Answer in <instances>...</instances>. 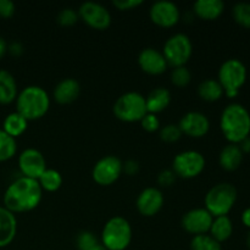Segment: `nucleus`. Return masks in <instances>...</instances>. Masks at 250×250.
Returning <instances> with one entry per match:
<instances>
[{
  "instance_id": "f257e3e1",
  "label": "nucleus",
  "mask_w": 250,
  "mask_h": 250,
  "mask_svg": "<svg viewBox=\"0 0 250 250\" xmlns=\"http://www.w3.org/2000/svg\"><path fill=\"white\" fill-rule=\"evenodd\" d=\"M43 190L38 181L28 177H19L10 183L4 193V208L14 214L28 212L41 204Z\"/></svg>"
},
{
  "instance_id": "f03ea898",
  "label": "nucleus",
  "mask_w": 250,
  "mask_h": 250,
  "mask_svg": "<svg viewBox=\"0 0 250 250\" xmlns=\"http://www.w3.org/2000/svg\"><path fill=\"white\" fill-rule=\"evenodd\" d=\"M220 127L229 143H241L250 134V114L247 107L238 103L227 105L221 114Z\"/></svg>"
},
{
  "instance_id": "7ed1b4c3",
  "label": "nucleus",
  "mask_w": 250,
  "mask_h": 250,
  "mask_svg": "<svg viewBox=\"0 0 250 250\" xmlns=\"http://www.w3.org/2000/svg\"><path fill=\"white\" fill-rule=\"evenodd\" d=\"M16 112L27 121H36L46 115L50 107V97L44 88L39 85H28L17 94Z\"/></svg>"
},
{
  "instance_id": "20e7f679",
  "label": "nucleus",
  "mask_w": 250,
  "mask_h": 250,
  "mask_svg": "<svg viewBox=\"0 0 250 250\" xmlns=\"http://www.w3.org/2000/svg\"><path fill=\"white\" fill-rule=\"evenodd\" d=\"M133 237L132 226L125 217L114 216L107 220L102 231V246L106 250H126Z\"/></svg>"
},
{
  "instance_id": "39448f33",
  "label": "nucleus",
  "mask_w": 250,
  "mask_h": 250,
  "mask_svg": "<svg viewBox=\"0 0 250 250\" xmlns=\"http://www.w3.org/2000/svg\"><path fill=\"white\" fill-rule=\"evenodd\" d=\"M237 200V189L227 182L217 183L209 189L204 199L205 209L212 217L227 216Z\"/></svg>"
},
{
  "instance_id": "423d86ee",
  "label": "nucleus",
  "mask_w": 250,
  "mask_h": 250,
  "mask_svg": "<svg viewBox=\"0 0 250 250\" xmlns=\"http://www.w3.org/2000/svg\"><path fill=\"white\" fill-rule=\"evenodd\" d=\"M112 111L116 119L122 122H141L148 114L146 105V97L138 92H127L117 98Z\"/></svg>"
},
{
  "instance_id": "0eeeda50",
  "label": "nucleus",
  "mask_w": 250,
  "mask_h": 250,
  "mask_svg": "<svg viewBox=\"0 0 250 250\" xmlns=\"http://www.w3.org/2000/svg\"><path fill=\"white\" fill-rule=\"evenodd\" d=\"M219 83L229 98H236L247 81L246 65L238 59H229L219 68Z\"/></svg>"
},
{
  "instance_id": "6e6552de",
  "label": "nucleus",
  "mask_w": 250,
  "mask_h": 250,
  "mask_svg": "<svg viewBox=\"0 0 250 250\" xmlns=\"http://www.w3.org/2000/svg\"><path fill=\"white\" fill-rule=\"evenodd\" d=\"M161 53L167 61L168 66H172L173 68L186 66V63L192 58V41L187 34L176 33L165 42Z\"/></svg>"
},
{
  "instance_id": "1a4fd4ad",
  "label": "nucleus",
  "mask_w": 250,
  "mask_h": 250,
  "mask_svg": "<svg viewBox=\"0 0 250 250\" xmlns=\"http://www.w3.org/2000/svg\"><path fill=\"white\" fill-rule=\"evenodd\" d=\"M207 161L204 155L197 150H185L173 158L172 171L176 177L190 180L195 178L204 171Z\"/></svg>"
},
{
  "instance_id": "9d476101",
  "label": "nucleus",
  "mask_w": 250,
  "mask_h": 250,
  "mask_svg": "<svg viewBox=\"0 0 250 250\" xmlns=\"http://www.w3.org/2000/svg\"><path fill=\"white\" fill-rule=\"evenodd\" d=\"M124 163L115 155L103 156L95 163L92 170V177L94 182L99 186H111L124 173L122 171Z\"/></svg>"
},
{
  "instance_id": "9b49d317",
  "label": "nucleus",
  "mask_w": 250,
  "mask_h": 250,
  "mask_svg": "<svg viewBox=\"0 0 250 250\" xmlns=\"http://www.w3.org/2000/svg\"><path fill=\"white\" fill-rule=\"evenodd\" d=\"M78 16L90 28L105 31L111 24V14L104 5L95 1H85L78 9Z\"/></svg>"
},
{
  "instance_id": "f8f14e48",
  "label": "nucleus",
  "mask_w": 250,
  "mask_h": 250,
  "mask_svg": "<svg viewBox=\"0 0 250 250\" xmlns=\"http://www.w3.org/2000/svg\"><path fill=\"white\" fill-rule=\"evenodd\" d=\"M19 168L23 177L38 180L46 170V160L36 148H27L19 155Z\"/></svg>"
},
{
  "instance_id": "ddd939ff",
  "label": "nucleus",
  "mask_w": 250,
  "mask_h": 250,
  "mask_svg": "<svg viewBox=\"0 0 250 250\" xmlns=\"http://www.w3.org/2000/svg\"><path fill=\"white\" fill-rule=\"evenodd\" d=\"M149 17L151 22L163 28H171L176 26L181 19V12L177 5L172 1H155L149 9Z\"/></svg>"
},
{
  "instance_id": "4468645a",
  "label": "nucleus",
  "mask_w": 250,
  "mask_h": 250,
  "mask_svg": "<svg viewBox=\"0 0 250 250\" xmlns=\"http://www.w3.org/2000/svg\"><path fill=\"white\" fill-rule=\"evenodd\" d=\"M212 220L214 217L205 208H195L183 215L181 224L186 232L193 234L194 237L209 233Z\"/></svg>"
},
{
  "instance_id": "2eb2a0df",
  "label": "nucleus",
  "mask_w": 250,
  "mask_h": 250,
  "mask_svg": "<svg viewBox=\"0 0 250 250\" xmlns=\"http://www.w3.org/2000/svg\"><path fill=\"white\" fill-rule=\"evenodd\" d=\"M178 127L182 134L192 138H202L209 132L210 121L207 115L203 112L189 111L181 117Z\"/></svg>"
},
{
  "instance_id": "dca6fc26",
  "label": "nucleus",
  "mask_w": 250,
  "mask_h": 250,
  "mask_svg": "<svg viewBox=\"0 0 250 250\" xmlns=\"http://www.w3.org/2000/svg\"><path fill=\"white\" fill-rule=\"evenodd\" d=\"M137 210L144 217H153L163 209L164 194L159 188L148 187L139 193L137 198Z\"/></svg>"
},
{
  "instance_id": "f3484780",
  "label": "nucleus",
  "mask_w": 250,
  "mask_h": 250,
  "mask_svg": "<svg viewBox=\"0 0 250 250\" xmlns=\"http://www.w3.org/2000/svg\"><path fill=\"white\" fill-rule=\"evenodd\" d=\"M138 65L143 72L151 76L161 75L168 67L163 53L154 48H146L139 53Z\"/></svg>"
},
{
  "instance_id": "a211bd4d",
  "label": "nucleus",
  "mask_w": 250,
  "mask_h": 250,
  "mask_svg": "<svg viewBox=\"0 0 250 250\" xmlns=\"http://www.w3.org/2000/svg\"><path fill=\"white\" fill-rule=\"evenodd\" d=\"M80 83L73 78H63L53 90V98L58 104L67 105L76 102L80 97Z\"/></svg>"
},
{
  "instance_id": "6ab92c4d",
  "label": "nucleus",
  "mask_w": 250,
  "mask_h": 250,
  "mask_svg": "<svg viewBox=\"0 0 250 250\" xmlns=\"http://www.w3.org/2000/svg\"><path fill=\"white\" fill-rule=\"evenodd\" d=\"M17 234V219L14 212L0 207V248L9 247Z\"/></svg>"
},
{
  "instance_id": "aec40b11",
  "label": "nucleus",
  "mask_w": 250,
  "mask_h": 250,
  "mask_svg": "<svg viewBox=\"0 0 250 250\" xmlns=\"http://www.w3.org/2000/svg\"><path fill=\"white\" fill-rule=\"evenodd\" d=\"M225 4L221 0H198L193 4V11L199 19L214 21L224 14Z\"/></svg>"
},
{
  "instance_id": "412c9836",
  "label": "nucleus",
  "mask_w": 250,
  "mask_h": 250,
  "mask_svg": "<svg viewBox=\"0 0 250 250\" xmlns=\"http://www.w3.org/2000/svg\"><path fill=\"white\" fill-rule=\"evenodd\" d=\"M171 104V93L170 90L164 87H158L151 90L146 97V110L149 114L158 115L159 112H163Z\"/></svg>"
},
{
  "instance_id": "4be33fe9",
  "label": "nucleus",
  "mask_w": 250,
  "mask_h": 250,
  "mask_svg": "<svg viewBox=\"0 0 250 250\" xmlns=\"http://www.w3.org/2000/svg\"><path fill=\"white\" fill-rule=\"evenodd\" d=\"M243 161V151L241 150L238 144H227L220 153L219 163L224 170L236 171Z\"/></svg>"
},
{
  "instance_id": "5701e85b",
  "label": "nucleus",
  "mask_w": 250,
  "mask_h": 250,
  "mask_svg": "<svg viewBox=\"0 0 250 250\" xmlns=\"http://www.w3.org/2000/svg\"><path fill=\"white\" fill-rule=\"evenodd\" d=\"M19 89L14 76L6 70H0V104L9 105L16 100Z\"/></svg>"
},
{
  "instance_id": "b1692460",
  "label": "nucleus",
  "mask_w": 250,
  "mask_h": 250,
  "mask_svg": "<svg viewBox=\"0 0 250 250\" xmlns=\"http://www.w3.org/2000/svg\"><path fill=\"white\" fill-rule=\"evenodd\" d=\"M209 233L219 243L226 242L227 239L231 238L232 233H233V224H232L231 219L229 216L214 217Z\"/></svg>"
},
{
  "instance_id": "393cba45",
  "label": "nucleus",
  "mask_w": 250,
  "mask_h": 250,
  "mask_svg": "<svg viewBox=\"0 0 250 250\" xmlns=\"http://www.w3.org/2000/svg\"><path fill=\"white\" fill-rule=\"evenodd\" d=\"M27 127H28V121L22 115L15 111L5 117L4 121H2L1 129L6 132L9 136H11L12 138L16 139L17 137L22 136L27 131Z\"/></svg>"
},
{
  "instance_id": "a878e982",
  "label": "nucleus",
  "mask_w": 250,
  "mask_h": 250,
  "mask_svg": "<svg viewBox=\"0 0 250 250\" xmlns=\"http://www.w3.org/2000/svg\"><path fill=\"white\" fill-rule=\"evenodd\" d=\"M224 94V88L221 87V84H220L217 80L208 78V80L200 82V84L198 85V95L203 100H205V102H217V100L221 99Z\"/></svg>"
},
{
  "instance_id": "bb28decb",
  "label": "nucleus",
  "mask_w": 250,
  "mask_h": 250,
  "mask_svg": "<svg viewBox=\"0 0 250 250\" xmlns=\"http://www.w3.org/2000/svg\"><path fill=\"white\" fill-rule=\"evenodd\" d=\"M37 181H38L42 190H45L49 193L56 192L62 186V176L59 171L54 170V168H46Z\"/></svg>"
},
{
  "instance_id": "cd10ccee",
  "label": "nucleus",
  "mask_w": 250,
  "mask_h": 250,
  "mask_svg": "<svg viewBox=\"0 0 250 250\" xmlns=\"http://www.w3.org/2000/svg\"><path fill=\"white\" fill-rule=\"evenodd\" d=\"M17 143L16 139L0 128V163L9 161L16 155Z\"/></svg>"
},
{
  "instance_id": "c85d7f7f",
  "label": "nucleus",
  "mask_w": 250,
  "mask_h": 250,
  "mask_svg": "<svg viewBox=\"0 0 250 250\" xmlns=\"http://www.w3.org/2000/svg\"><path fill=\"white\" fill-rule=\"evenodd\" d=\"M190 250H222V246L210 234H199L190 241Z\"/></svg>"
},
{
  "instance_id": "c756f323",
  "label": "nucleus",
  "mask_w": 250,
  "mask_h": 250,
  "mask_svg": "<svg viewBox=\"0 0 250 250\" xmlns=\"http://www.w3.org/2000/svg\"><path fill=\"white\" fill-rule=\"evenodd\" d=\"M171 83L177 88H186L192 81V73L186 66L172 68L170 75Z\"/></svg>"
},
{
  "instance_id": "7c9ffc66",
  "label": "nucleus",
  "mask_w": 250,
  "mask_h": 250,
  "mask_svg": "<svg viewBox=\"0 0 250 250\" xmlns=\"http://www.w3.org/2000/svg\"><path fill=\"white\" fill-rule=\"evenodd\" d=\"M234 21L242 27L250 28V4L249 2H238L232 10Z\"/></svg>"
},
{
  "instance_id": "2f4dec72",
  "label": "nucleus",
  "mask_w": 250,
  "mask_h": 250,
  "mask_svg": "<svg viewBox=\"0 0 250 250\" xmlns=\"http://www.w3.org/2000/svg\"><path fill=\"white\" fill-rule=\"evenodd\" d=\"M159 136H160L161 141L166 142V143H175L182 137V132H181L178 125L168 124L164 127H160Z\"/></svg>"
},
{
  "instance_id": "473e14b6",
  "label": "nucleus",
  "mask_w": 250,
  "mask_h": 250,
  "mask_svg": "<svg viewBox=\"0 0 250 250\" xmlns=\"http://www.w3.org/2000/svg\"><path fill=\"white\" fill-rule=\"evenodd\" d=\"M78 19H80V16L75 9L66 7L59 12L58 16H56V22L62 27H71L78 21Z\"/></svg>"
},
{
  "instance_id": "72a5a7b5",
  "label": "nucleus",
  "mask_w": 250,
  "mask_h": 250,
  "mask_svg": "<svg viewBox=\"0 0 250 250\" xmlns=\"http://www.w3.org/2000/svg\"><path fill=\"white\" fill-rule=\"evenodd\" d=\"M98 244H99V242L92 232L83 231L77 236V247L80 250H89Z\"/></svg>"
},
{
  "instance_id": "f704fd0d",
  "label": "nucleus",
  "mask_w": 250,
  "mask_h": 250,
  "mask_svg": "<svg viewBox=\"0 0 250 250\" xmlns=\"http://www.w3.org/2000/svg\"><path fill=\"white\" fill-rule=\"evenodd\" d=\"M141 125L144 131L150 132V133L160 129V120H159V117L154 114H149V112L141 120Z\"/></svg>"
},
{
  "instance_id": "c9c22d12",
  "label": "nucleus",
  "mask_w": 250,
  "mask_h": 250,
  "mask_svg": "<svg viewBox=\"0 0 250 250\" xmlns=\"http://www.w3.org/2000/svg\"><path fill=\"white\" fill-rule=\"evenodd\" d=\"M143 4L142 0H114L112 5L116 7L120 11H129V10H134L138 6Z\"/></svg>"
},
{
  "instance_id": "e433bc0d",
  "label": "nucleus",
  "mask_w": 250,
  "mask_h": 250,
  "mask_svg": "<svg viewBox=\"0 0 250 250\" xmlns=\"http://www.w3.org/2000/svg\"><path fill=\"white\" fill-rule=\"evenodd\" d=\"M16 11V6L11 0H0V17L1 19H10L14 16Z\"/></svg>"
},
{
  "instance_id": "4c0bfd02",
  "label": "nucleus",
  "mask_w": 250,
  "mask_h": 250,
  "mask_svg": "<svg viewBox=\"0 0 250 250\" xmlns=\"http://www.w3.org/2000/svg\"><path fill=\"white\" fill-rule=\"evenodd\" d=\"M176 180V175L173 173L172 170H164L159 173L158 176V182L159 185L163 187H170Z\"/></svg>"
},
{
  "instance_id": "58836bf2",
  "label": "nucleus",
  "mask_w": 250,
  "mask_h": 250,
  "mask_svg": "<svg viewBox=\"0 0 250 250\" xmlns=\"http://www.w3.org/2000/svg\"><path fill=\"white\" fill-rule=\"evenodd\" d=\"M122 171L126 173L127 176H134L138 173L139 171V164L134 160H127L126 163L124 164V167H122Z\"/></svg>"
},
{
  "instance_id": "ea45409f",
  "label": "nucleus",
  "mask_w": 250,
  "mask_h": 250,
  "mask_svg": "<svg viewBox=\"0 0 250 250\" xmlns=\"http://www.w3.org/2000/svg\"><path fill=\"white\" fill-rule=\"evenodd\" d=\"M7 51H9L12 56H20L23 53V46H22V44L19 43V42H14V43H11L10 45H7Z\"/></svg>"
},
{
  "instance_id": "a19ab883",
  "label": "nucleus",
  "mask_w": 250,
  "mask_h": 250,
  "mask_svg": "<svg viewBox=\"0 0 250 250\" xmlns=\"http://www.w3.org/2000/svg\"><path fill=\"white\" fill-rule=\"evenodd\" d=\"M238 146H239V148H241V150L243 151V154L250 153V136L247 137L246 139H243V141H242Z\"/></svg>"
},
{
  "instance_id": "79ce46f5",
  "label": "nucleus",
  "mask_w": 250,
  "mask_h": 250,
  "mask_svg": "<svg viewBox=\"0 0 250 250\" xmlns=\"http://www.w3.org/2000/svg\"><path fill=\"white\" fill-rule=\"evenodd\" d=\"M242 222H243L244 226L250 229V208L244 210L243 214H242Z\"/></svg>"
},
{
  "instance_id": "37998d69",
  "label": "nucleus",
  "mask_w": 250,
  "mask_h": 250,
  "mask_svg": "<svg viewBox=\"0 0 250 250\" xmlns=\"http://www.w3.org/2000/svg\"><path fill=\"white\" fill-rule=\"evenodd\" d=\"M7 53V43L5 42L4 38L0 37V60L5 56V54Z\"/></svg>"
},
{
  "instance_id": "c03bdc74",
  "label": "nucleus",
  "mask_w": 250,
  "mask_h": 250,
  "mask_svg": "<svg viewBox=\"0 0 250 250\" xmlns=\"http://www.w3.org/2000/svg\"><path fill=\"white\" fill-rule=\"evenodd\" d=\"M89 250H106V249H105L104 247H103L102 244L99 243V244H98V246H95L94 248H92V249H89Z\"/></svg>"
},
{
  "instance_id": "a18cd8bd",
  "label": "nucleus",
  "mask_w": 250,
  "mask_h": 250,
  "mask_svg": "<svg viewBox=\"0 0 250 250\" xmlns=\"http://www.w3.org/2000/svg\"><path fill=\"white\" fill-rule=\"evenodd\" d=\"M247 247H248L250 250V231L248 232V236H247Z\"/></svg>"
}]
</instances>
